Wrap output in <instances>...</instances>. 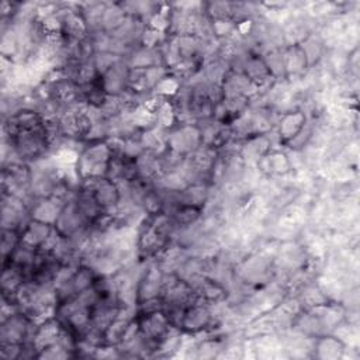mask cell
<instances>
[{
    "mask_svg": "<svg viewBox=\"0 0 360 360\" xmlns=\"http://www.w3.org/2000/svg\"><path fill=\"white\" fill-rule=\"evenodd\" d=\"M27 321L23 315H10L2 324V345H24L27 337Z\"/></svg>",
    "mask_w": 360,
    "mask_h": 360,
    "instance_id": "6da1fadb",
    "label": "cell"
},
{
    "mask_svg": "<svg viewBox=\"0 0 360 360\" xmlns=\"http://www.w3.org/2000/svg\"><path fill=\"white\" fill-rule=\"evenodd\" d=\"M210 321V314L203 307H193L184 315L182 321V326H186L190 331H198L204 328Z\"/></svg>",
    "mask_w": 360,
    "mask_h": 360,
    "instance_id": "7a4b0ae2",
    "label": "cell"
}]
</instances>
